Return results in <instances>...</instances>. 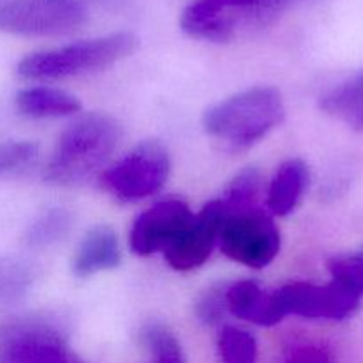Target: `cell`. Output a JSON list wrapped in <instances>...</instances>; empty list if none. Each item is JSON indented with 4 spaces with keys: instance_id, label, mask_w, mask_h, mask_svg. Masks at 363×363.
<instances>
[{
    "instance_id": "cell-1",
    "label": "cell",
    "mask_w": 363,
    "mask_h": 363,
    "mask_svg": "<svg viewBox=\"0 0 363 363\" xmlns=\"http://www.w3.org/2000/svg\"><path fill=\"white\" fill-rule=\"evenodd\" d=\"M121 124L106 113H84L60 135L45 169V179L78 184L108 162L121 140Z\"/></svg>"
},
{
    "instance_id": "cell-2",
    "label": "cell",
    "mask_w": 363,
    "mask_h": 363,
    "mask_svg": "<svg viewBox=\"0 0 363 363\" xmlns=\"http://www.w3.org/2000/svg\"><path fill=\"white\" fill-rule=\"evenodd\" d=\"M282 96L273 87H254L230 96L204 113V130L230 149L261 140L284 119Z\"/></svg>"
},
{
    "instance_id": "cell-3",
    "label": "cell",
    "mask_w": 363,
    "mask_h": 363,
    "mask_svg": "<svg viewBox=\"0 0 363 363\" xmlns=\"http://www.w3.org/2000/svg\"><path fill=\"white\" fill-rule=\"evenodd\" d=\"M138 39L130 32L84 39L60 48L35 52L23 57L16 74L23 80H59L103 69L126 59L137 50Z\"/></svg>"
},
{
    "instance_id": "cell-4",
    "label": "cell",
    "mask_w": 363,
    "mask_h": 363,
    "mask_svg": "<svg viewBox=\"0 0 363 363\" xmlns=\"http://www.w3.org/2000/svg\"><path fill=\"white\" fill-rule=\"evenodd\" d=\"M296 0H195L181 14V28L195 39L227 43L275 20Z\"/></svg>"
},
{
    "instance_id": "cell-5",
    "label": "cell",
    "mask_w": 363,
    "mask_h": 363,
    "mask_svg": "<svg viewBox=\"0 0 363 363\" xmlns=\"http://www.w3.org/2000/svg\"><path fill=\"white\" fill-rule=\"evenodd\" d=\"M170 174V156L158 140L135 145L101 174V186L121 202H137L158 194Z\"/></svg>"
},
{
    "instance_id": "cell-6",
    "label": "cell",
    "mask_w": 363,
    "mask_h": 363,
    "mask_svg": "<svg viewBox=\"0 0 363 363\" xmlns=\"http://www.w3.org/2000/svg\"><path fill=\"white\" fill-rule=\"evenodd\" d=\"M0 363L82 362L52 323L28 315L0 325Z\"/></svg>"
},
{
    "instance_id": "cell-7",
    "label": "cell",
    "mask_w": 363,
    "mask_h": 363,
    "mask_svg": "<svg viewBox=\"0 0 363 363\" xmlns=\"http://www.w3.org/2000/svg\"><path fill=\"white\" fill-rule=\"evenodd\" d=\"M218 240L227 257L255 269L268 266L280 250L275 222L257 208L225 213Z\"/></svg>"
},
{
    "instance_id": "cell-8",
    "label": "cell",
    "mask_w": 363,
    "mask_h": 363,
    "mask_svg": "<svg viewBox=\"0 0 363 363\" xmlns=\"http://www.w3.org/2000/svg\"><path fill=\"white\" fill-rule=\"evenodd\" d=\"M87 20L78 0H0V32L14 35H62Z\"/></svg>"
},
{
    "instance_id": "cell-9",
    "label": "cell",
    "mask_w": 363,
    "mask_h": 363,
    "mask_svg": "<svg viewBox=\"0 0 363 363\" xmlns=\"http://www.w3.org/2000/svg\"><path fill=\"white\" fill-rule=\"evenodd\" d=\"M284 315H301L307 319H332L342 321L360 307V296L340 284L330 280L326 286L308 282L286 284L273 293Z\"/></svg>"
},
{
    "instance_id": "cell-10",
    "label": "cell",
    "mask_w": 363,
    "mask_h": 363,
    "mask_svg": "<svg viewBox=\"0 0 363 363\" xmlns=\"http://www.w3.org/2000/svg\"><path fill=\"white\" fill-rule=\"evenodd\" d=\"M194 218L186 202L179 199L158 202L135 220L130 234L131 250L142 257L165 252L190 227Z\"/></svg>"
},
{
    "instance_id": "cell-11",
    "label": "cell",
    "mask_w": 363,
    "mask_h": 363,
    "mask_svg": "<svg viewBox=\"0 0 363 363\" xmlns=\"http://www.w3.org/2000/svg\"><path fill=\"white\" fill-rule=\"evenodd\" d=\"M225 209L222 201L208 202L186 230L167 248L165 261L177 272H190L204 264L220 236Z\"/></svg>"
},
{
    "instance_id": "cell-12",
    "label": "cell",
    "mask_w": 363,
    "mask_h": 363,
    "mask_svg": "<svg viewBox=\"0 0 363 363\" xmlns=\"http://www.w3.org/2000/svg\"><path fill=\"white\" fill-rule=\"evenodd\" d=\"M225 301L229 314L259 326H273L286 318L277 305L273 293H264L254 280L229 284L225 291Z\"/></svg>"
},
{
    "instance_id": "cell-13",
    "label": "cell",
    "mask_w": 363,
    "mask_h": 363,
    "mask_svg": "<svg viewBox=\"0 0 363 363\" xmlns=\"http://www.w3.org/2000/svg\"><path fill=\"white\" fill-rule=\"evenodd\" d=\"M121 264V247L116 230L108 225H96L85 234L73 259V273L80 279L113 269Z\"/></svg>"
},
{
    "instance_id": "cell-14",
    "label": "cell",
    "mask_w": 363,
    "mask_h": 363,
    "mask_svg": "<svg viewBox=\"0 0 363 363\" xmlns=\"http://www.w3.org/2000/svg\"><path fill=\"white\" fill-rule=\"evenodd\" d=\"M311 183L307 163L293 158L284 162L277 170L268 190V208L273 215H289L303 197Z\"/></svg>"
},
{
    "instance_id": "cell-15",
    "label": "cell",
    "mask_w": 363,
    "mask_h": 363,
    "mask_svg": "<svg viewBox=\"0 0 363 363\" xmlns=\"http://www.w3.org/2000/svg\"><path fill=\"white\" fill-rule=\"evenodd\" d=\"M14 106L18 112L32 119L43 117H62L80 110V101L73 94L46 85L21 89L14 96Z\"/></svg>"
},
{
    "instance_id": "cell-16",
    "label": "cell",
    "mask_w": 363,
    "mask_h": 363,
    "mask_svg": "<svg viewBox=\"0 0 363 363\" xmlns=\"http://www.w3.org/2000/svg\"><path fill=\"white\" fill-rule=\"evenodd\" d=\"M321 108L354 130H363V69L332 89L321 99Z\"/></svg>"
},
{
    "instance_id": "cell-17",
    "label": "cell",
    "mask_w": 363,
    "mask_h": 363,
    "mask_svg": "<svg viewBox=\"0 0 363 363\" xmlns=\"http://www.w3.org/2000/svg\"><path fill=\"white\" fill-rule=\"evenodd\" d=\"M35 272L18 257L0 255V307L20 301L34 286Z\"/></svg>"
},
{
    "instance_id": "cell-18",
    "label": "cell",
    "mask_w": 363,
    "mask_h": 363,
    "mask_svg": "<svg viewBox=\"0 0 363 363\" xmlns=\"http://www.w3.org/2000/svg\"><path fill=\"white\" fill-rule=\"evenodd\" d=\"M138 340L155 363H186L177 337L162 323H149L142 326Z\"/></svg>"
},
{
    "instance_id": "cell-19",
    "label": "cell",
    "mask_w": 363,
    "mask_h": 363,
    "mask_svg": "<svg viewBox=\"0 0 363 363\" xmlns=\"http://www.w3.org/2000/svg\"><path fill=\"white\" fill-rule=\"evenodd\" d=\"M261 172L255 167H248V169L236 174L223 191V197L220 199L225 213L255 208V202L261 194Z\"/></svg>"
},
{
    "instance_id": "cell-20",
    "label": "cell",
    "mask_w": 363,
    "mask_h": 363,
    "mask_svg": "<svg viewBox=\"0 0 363 363\" xmlns=\"http://www.w3.org/2000/svg\"><path fill=\"white\" fill-rule=\"evenodd\" d=\"M218 354L222 363H255L257 342L247 330L223 326L218 335Z\"/></svg>"
},
{
    "instance_id": "cell-21",
    "label": "cell",
    "mask_w": 363,
    "mask_h": 363,
    "mask_svg": "<svg viewBox=\"0 0 363 363\" xmlns=\"http://www.w3.org/2000/svg\"><path fill=\"white\" fill-rule=\"evenodd\" d=\"M71 227V215L64 209H50L38 218L25 234V243L32 248H41L59 241Z\"/></svg>"
},
{
    "instance_id": "cell-22",
    "label": "cell",
    "mask_w": 363,
    "mask_h": 363,
    "mask_svg": "<svg viewBox=\"0 0 363 363\" xmlns=\"http://www.w3.org/2000/svg\"><path fill=\"white\" fill-rule=\"evenodd\" d=\"M333 282L340 284L357 296H363V257L360 254L333 257L328 262Z\"/></svg>"
},
{
    "instance_id": "cell-23",
    "label": "cell",
    "mask_w": 363,
    "mask_h": 363,
    "mask_svg": "<svg viewBox=\"0 0 363 363\" xmlns=\"http://www.w3.org/2000/svg\"><path fill=\"white\" fill-rule=\"evenodd\" d=\"M38 156V145L27 140L0 142V176L30 165Z\"/></svg>"
},
{
    "instance_id": "cell-24",
    "label": "cell",
    "mask_w": 363,
    "mask_h": 363,
    "mask_svg": "<svg viewBox=\"0 0 363 363\" xmlns=\"http://www.w3.org/2000/svg\"><path fill=\"white\" fill-rule=\"evenodd\" d=\"M225 291L227 284H216V286L209 287L201 300L195 305V314L201 319L204 325H218L229 311H227V301H225Z\"/></svg>"
},
{
    "instance_id": "cell-25",
    "label": "cell",
    "mask_w": 363,
    "mask_h": 363,
    "mask_svg": "<svg viewBox=\"0 0 363 363\" xmlns=\"http://www.w3.org/2000/svg\"><path fill=\"white\" fill-rule=\"evenodd\" d=\"M286 363H333L326 350L318 346H303L294 350Z\"/></svg>"
},
{
    "instance_id": "cell-26",
    "label": "cell",
    "mask_w": 363,
    "mask_h": 363,
    "mask_svg": "<svg viewBox=\"0 0 363 363\" xmlns=\"http://www.w3.org/2000/svg\"><path fill=\"white\" fill-rule=\"evenodd\" d=\"M80 4L84 2H92V4H99V6H105V7H121L124 4H128L130 0H78Z\"/></svg>"
},
{
    "instance_id": "cell-27",
    "label": "cell",
    "mask_w": 363,
    "mask_h": 363,
    "mask_svg": "<svg viewBox=\"0 0 363 363\" xmlns=\"http://www.w3.org/2000/svg\"><path fill=\"white\" fill-rule=\"evenodd\" d=\"M360 255H362V257H363V250H362V252H360Z\"/></svg>"
}]
</instances>
